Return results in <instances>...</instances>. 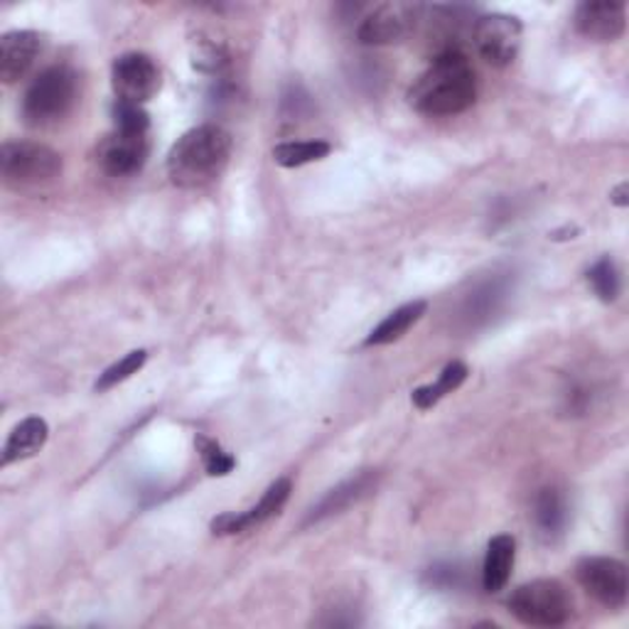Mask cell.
<instances>
[{
	"label": "cell",
	"instance_id": "22",
	"mask_svg": "<svg viewBox=\"0 0 629 629\" xmlns=\"http://www.w3.org/2000/svg\"><path fill=\"white\" fill-rule=\"evenodd\" d=\"M588 281L602 302H615L617 296H620L622 278L612 259H600L596 266H592L588 271Z\"/></svg>",
	"mask_w": 629,
	"mask_h": 629
},
{
	"label": "cell",
	"instance_id": "16",
	"mask_svg": "<svg viewBox=\"0 0 629 629\" xmlns=\"http://www.w3.org/2000/svg\"><path fill=\"white\" fill-rule=\"evenodd\" d=\"M426 310H428L426 300H413V302H406V306L401 308H396L377 325L375 330L369 332L365 347H381V345H391L396 340H401V337L423 318Z\"/></svg>",
	"mask_w": 629,
	"mask_h": 629
},
{
	"label": "cell",
	"instance_id": "11",
	"mask_svg": "<svg viewBox=\"0 0 629 629\" xmlns=\"http://www.w3.org/2000/svg\"><path fill=\"white\" fill-rule=\"evenodd\" d=\"M576 30L592 42H615L627 30L622 0H586L576 10Z\"/></svg>",
	"mask_w": 629,
	"mask_h": 629
},
{
	"label": "cell",
	"instance_id": "21",
	"mask_svg": "<svg viewBox=\"0 0 629 629\" xmlns=\"http://www.w3.org/2000/svg\"><path fill=\"white\" fill-rule=\"evenodd\" d=\"M146 362H148L146 349H133V352H128L123 359H119V362L111 365L107 371H103L99 381L94 383V389L97 391H109L113 387H119L121 381L138 375V371L146 367Z\"/></svg>",
	"mask_w": 629,
	"mask_h": 629
},
{
	"label": "cell",
	"instance_id": "14",
	"mask_svg": "<svg viewBox=\"0 0 629 629\" xmlns=\"http://www.w3.org/2000/svg\"><path fill=\"white\" fill-rule=\"evenodd\" d=\"M50 438V426L44 418L38 416H30L26 421H20L13 433H10L6 448H3V465L20 462V460H28L32 456H38V452L44 448V442Z\"/></svg>",
	"mask_w": 629,
	"mask_h": 629
},
{
	"label": "cell",
	"instance_id": "1",
	"mask_svg": "<svg viewBox=\"0 0 629 629\" xmlns=\"http://www.w3.org/2000/svg\"><path fill=\"white\" fill-rule=\"evenodd\" d=\"M477 99V74L462 50L433 57L409 91V103L423 116H458Z\"/></svg>",
	"mask_w": 629,
	"mask_h": 629
},
{
	"label": "cell",
	"instance_id": "12",
	"mask_svg": "<svg viewBox=\"0 0 629 629\" xmlns=\"http://www.w3.org/2000/svg\"><path fill=\"white\" fill-rule=\"evenodd\" d=\"M42 34L34 30H13L0 38V79L16 84L26 77L42 52Z\"/></svg>",
	"mask_w": 629,
	"mask_h": 629
},
{
	"label": "cell",
	"instance_id": "5",
	"mask_svg": "<svg viewBox=\"0 0 629 629\" xmlns=\"http://www.w3.org/2000/svg\"><path fill=\"white\" fill-rule=\"evenodd\" d=\"M0 172L10 188H40L62 172V156L44 143L8 141L0 150Z\"/></svg>",
	"mask_w": 629,
	"mask_h": 629
},
{
	"label": "cell",
	"instance_id": "17",
	"mask_svg": "<svg viewBox=\"0 0 629 629\" xmlns=\"http://www.w3.org/2000/svg\"><path fill=\"white\" fill-rule=\"evenodd\" d=\"M371 487H375V477H371V475H359V477H355V480H347L345 485L335 487L332 492L310 511V517H308L306 523H318L325 517L340 515V511H345L347 507H352L365 495H369Z\"/></svg>",
	"mask_w": 629,
	"mask_h": 629
},
{
	"label": "cell",
	"instance_id": "24",
	"mask_svg": "<svg viewBox=\"0 0 629 629\" xmlns=\"http://www.w3.org/2000/svg\"><path fill=\"white\" fill-rule=\"evenodd\" d=\"M192 64L204 74H221L229 67V54L224 52L221 44L212 40H200L194 44L192 52Z\"/></svg>",
	"mask_w": 629,
	"mask_h": 629
},
{
	"label": "cell",
	"instance_id": "8",
	"mask_svg": "<svg viewBox=\"0 0 629 629\" xmlns=\"http://www.w3.org/2000/svg\"><path fill=\"white\" fill-rule=\"evenodd\" d=\"M116 101L143 107L160 91V69L153 57L143 52H126L116 57L111 69Z\"/></svg>",
	"mask_w": 629,
	"mask_h": 629
},
{
	"label": "cell",
	"instance_id": "18",
	"mask_svg": "<svg viewBox=\"0 0 629 629\" xmlns=\"http://www.w3.org/2000/svg\"><path fill=\"white\" fill-rule=\"evenodd\" d=\"M468 375H470V369L465 367L462 362H450L446 369L440 371V377H438L436 383H428V387H421V389L413 391V396H411L413 406L418 411L433 409V406L446 399L448 393L458 391L465 383V379H468Z\"/></svg>",
	"mask_w": 629,
	"mask_h": 629
},
{
	"label": "cell",
	"instance_id": "13",
	"mask_svg": "<svg viewBox=\"0 0 629 629\" xmlns=\"http://www.w3.org/2000/svg\"><path fill=\"white\" fill-rule=\"evenodd\" d=\"M517 561V539L509 533H499L487 543L482 566V588L487 592H499L507 588Z\"/></svg>",
	"mask_w": 629,
	"mask_h": 629
},
{
	"label": "cell",
	"instance_id": "15",
	"mask_svg": "<svg viewBox=\"0 0 629 629\" xmlns=\"http://www.w3.org/2000/svg\"><path fill=\"white\" fill-rule=\"evenodd\" d=\"M536 529L546 541H556L568 527V502L561 489L546 487L533 502Z\"/></svg>",
	"mask_w": 629,
	"mask_h": 629
},
{
	"label": "cell",
	"instance_id": "4",
	"mask_svg": "<svg viewBox=\"0 0 629 629\" xmlns=\"http://www.w3.org/2000/svg\"><path fill=\"white\" fill-rule=\"evenodd\" d=\"M77 101V74L69 67H50L30 81L22 97V116L32 126H50L72 111Z\"/></svg>",
	"mask_w": 629,
	"mask_h": 629
},
{
	"label": "cell",
	"instance_id": "3",
	"mask_svg": "<svg viewBox=\"0 0 629 629\" xmlns=\"http://www.w3.org/2000/svg\"><path fill=\"white\" fill-rule=\"evenodd\" d=\"M507 605L509 612L529 627H561L573 617V600L566 586L551 578L523 582L511 592Z\"/></svg>",
	"mask_w": 629,
	"mask_h": 629
},
{
	"label": "cell",
	"instance_id": "25",
	"mask_svg": "<svg viewBox=\"0 0 629 629\" xmlns=\"http://www.w3.org/2000/svg\"><path fill=\"white\" fill-rule=\"evenodd\" d=\"M249 531V521H247V511H224L212 521V533L214 536H234V533H243Z\"/></svg>",
	"mask_w": 629,
	"mask_h": 629
},
{
	"label": "cell",
	"instance_id": "2",
	"mask_svg": "<svg viewBox=\"0 0 629 629\" xmlns=\"http://www.w3.org/2000/svg\"><path fill=\"white\" fill-rule=\"evenodd\" d=\"M234 141L219 126H197L178 138L168 153V174L182 190H200L227 170Z\"/></svg>",
	"mask_w": 629,
	"mask_h": 629
},
{
	"label": "cell",
	"instance_id": "26",
	"mask_svg": "<svg viewBox=\"0 0 629 629\" xmlns=\"http://www.w3.org/2000/svg\"><path fill=\"white\" fill-rule=\"evenodd\" d=\"M627 192H629V188H627V182H622L620 188H615V192L610 194V200L617 204V207H627Z\"/></svg>",
	"mask_w": 629,
	"mask_h": 629
},
{
	"label": "cell",
	"instance_id": "20",
	"mask_svg": "<svg viewBox=\"0 0 629 629\" xmlns=\"http://www.w3.org/2000/svg\"><path fill=\"white\" fill-rule=\"evenodd\" d=\"M290 492H293V482H290L288 477H281V480H276L271 487H268L263 497L259 499V505L247 509L249 529L259 527V523L268 521L276 515H281V509L286 507V502L290 499Z\"/></svg>",
	"mask_w": 629,
	"mask_h": 629
},
{
	"label": "cell",
	"instance_id": "7",
	"mask_svg": "<svg viewBox=\"0 0 629 629\" xmlns=\"http://www.w3.org/2000/svg\"><path fill=\"white\" fill-rule=\"evenodd\" d=\"M523 28L519 18L507 13L480 16L472 28V42L482 60L492 67H509L521 50Z\"/></svg>",
	"mask_w": 629,
	"mask_h": 629
},
{
	"label": "cell",
	"instance_id": "6",
	"mask_svg": "<svg viewBox=\"0 0 629 629\" xmlns=\"http://www.w3.org/2000/svg\"><path fill=\"white\" fill-rule=\"evenodd\" d=\"M576 578L580 588L588 592L592 600L610 610H620L629 598V573L627 566L617 558L608 556H588L576 566Z\"/></svg>",
	"mask_w": 629,
	"mask_h": 629
},
{
	"label": "cell",
	"instance_id": "10",
	"mask_svg": "<svg viewBox=\"0 0 629 629\" xmlns=\"http://www.w3.org/2000/svg\"><path fill=\"white\" fill-rule=\"evenodd\" d=\"M150 131L133 128H116L99 148V166L111 178H131L141 172L150 156Z\"/></svg>",
	"mask_w": 629,
	"mask_h": 629
},
{
	"label": "cell",
	"instance_id": "19",
	"mask_svg": "<svg viewBox=\"0 0 629 629\" xmlns=\"http://www.w3.org/2000/svg\"><path fill=\"white\" fill-rule=\"evenodd\" d=\"M332 153L328 141H290L273 148V160L283 168H300L308 162H318Z\"/></svg>",
	"mask_w": 629,
	"mask_h": 629
},
{
	"label": "cell",
	"instance_id": "23",
	"mask_svg": "<svg viewBox=\"0 0 629 629\" xmlns=\"http://www.w3.org/2000/svg\"><path fill=\"white\" fill-rule=\"evenodd\" d=\"M194 446H197V452H200V460L209 477H227L231 470H234L237 460L231 458L217 440L207 438V436H197Z\"/></svg>",
	"mask_w": 629,
	"mask_h": 629
},
{
	"label": "cell",
	"instance_id": "9",
	"mask_svg": "<svg viewBox=\"0 0 629 629\" xmlns=\"http://www.w3.org/2000/svg\"><path fill=\"white\" fill-rule=\"evenodd\" d=\"M421 6L416 3H383L359 22L357 38L362 44H393L409 38V32L421 20Z\"/></svg>",
	"mask_w": 629,
	"mask_h": 629
}]
</instances>
